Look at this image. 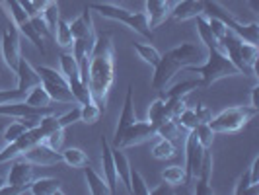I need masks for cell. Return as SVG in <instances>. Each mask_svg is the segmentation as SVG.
<instances>
[{"mask_svg":"<svg viewBox=\"0 0 259 195\" xmlns=\"http://www.w3.org/2000/svg\"><path fill=\"white\" fill-rule=\"evenodd\" d=\"M113 80H115V49L111 37L104 33L96 37L88 61V88L92 92V98L100 104L102 109H105Z\"/></svg>","mask_w":259,"mask_h":195,"instance_id":"cell-1","label":"cell"},{"mask_svg":"<svg viewBox=\"0 0 259 195\" xmlns=\"http://www.w3.org/2000/svg\"><path fill=\"white\" fill-rule=\"evenodd\" d=\"M205 57H207V49L205 45H199V43H182L166 55H160V61L154 66L152 88L162 92L180 70H183L185 66L199 65Z\"/></svg>","mask_w":259,"mask_h":195,"instance_id":"cell-2","label":"cell"},{"mask_svg":"<svg viewBox=\"0 0 259 195\" xmlns=\"http://www.w3.org/2000/svg\"><path fill=\"white\" fill-rule=\"evenodd\" d=\"M183 70H191V72L201 74V84L203 86H212L214 82H219L221 78H226V76H240V70L222 53L221 47L207 49V57H205V63L203 65L185 66Z\"/></svg>","mask_w":259,"mask_h":195,"instance_id":"cell-3","label":"cell"},{"mask_svg":"<svg viewBox=\"0 0 259 195\" xmlns=\"http://www.w3.org/2000/svg\"><path fill=\"white\" fill-rule=\"evenodd\" d=\"M90 10H96L100 12L104 18L107 20H113V22H121L127 27H131L133 31L141 33L144 39H152V29L148 27V18H146V12H133V10H127L119 4H113V2H107V4H100V2H94L88 6Z\"/></svg>","mask_w":259,"mask_h":195,"instance_id":"cell-4","label":"cell"},{"mask_svg":"<svg viewBox=\"0 0 259 195\" xmlns=\"http://www.w3.org/2000/svg\"><path fill=\"white\" fill-rule=\"evenodd\" d=\"M203 16L205 18H217L221 20L224 26L228 27L230 31H234L240 39H244L246 43L257 45L259 43V26L257 22L251 24H242L240 20H236L230 10H226L224 6H221L214 0H203Z\"/></svg>","mask_w":259,"mask_h":195,"instance_id":"cell-5","label":"cell"},{"mask_svg":"<svg viewBox=\"0 0 259 195\" xmlns=\"http://www.w3.org/2000/svg\"><path fill=\"white\" fill-rule=\"evenodd\" d=\"M257 115V107H247V105H236V107H228L222 109L221 113H217L214 117H210L208 125L214 133L221 135H230V133H238L240 129H244L247 123Z\"/></svg>","mask_w":259,"mask_h":195,"instance_id":"cell-6","label":"cell"},{"mask_svg":"<svg viewBox=\"0 0 259 195\" xmlns=\"http://www.w3.org/2000/svg\"><path fill=\"white\" fill-rule=\"evenodd\" d=\"M33 174H35V164H31L24 156H16L12 160V166L6 178V185L2 187V193H24L27 187L33 182Z\"/></svg>","mask_w":259,"mask_h":195,"instance_id":"cell-7","label":"cell"},{"mask_svg":"<svg viewBox=\"0 0 259 195\" xmlns=\"http://www.w3.org/2000/svg\"><path fill=\"white\" fill-rule=\"evenodd\" d=\"M203 156H205V148L201 146L195 131H189L187 141H185V185H189L191 193H193L195 180H197L199 170H201Z\"/></svg>","mask_w":259,"mask_h":195,"instance_id":"cell-8","label":"cell"},{"mask_svg":"<svg viewBox=\"0 0 259 195\" xmlns=\"http://www.w3.org/2000/svg\"><path fill=\"white\" fill-rule=\"evenodd\" d=\"M2 59H4V65L12 72H16L18 61H20V29L14 22L6 24L2 29Z\"/></svg>","mask_w":259,"mask_h":195,"instance_id":"cell-9","label":"cell"},{"mask_svg":"<svg viewBox=\"0 0 259 195\" xmlns=\"http://www.w3.org/2000/svg\"><path fill=\"white\" fill-rule=\"evenodd\" d=\"M156 137V127L146 119V121H135L129 129L123 133L121 141H119V148H127V146H133V144H141L148 139Z\"/></svg>","mask_w":259,"mask_h":195,"instance_id":"cell-10","label":"cell"},{"mask_svg":"<svg viewBox=\"0 0 259 195\" xmlns=\"http://www.w3.org/2000/svg\"><path fill=\"white\" fill-rule=\"evenodd\" d=\"M47 113H53L51 107H35V105L26 104L24 100H14L0 104V115L16 117V119H24V117H43Z\"/></svg>","mask_w":259,"mask_h":195,"instance_id":"cell-11","label":"cell"},{"mask_svg":"<svg viewBox=\"0 0 259 195\" xmlns=\"http://www.w3.org/2000/svg\"><path fill=\"white\" fill-rule=\"evenodd\" d=\"M135 121H137V111H135V102H133V86L129 84L127 96H125V104H123V111H121V117H119V121H117L115 133H113V146L119 144L123 133L129 129Z\"/></svg>","mask_w":259,"mask_h":195,"instance_id":"cell-12","label":"cell"},{"mask_svg":"<svg viewBox=\"0 0 259 195\" xmlns=\"http://www.w3.org/2000/svg\"><path fill=\"white\" fill-rule=\"evenodd\" d=\"M100 143H102V166H104V178H105V182H107V185H109V191H111V195H113V193H117L119 178H117L115 160H113V152H111V143L105 139V135H102Z\"/></svg>","mask_w":259,"mask_h":195,"instance_id":"cell-13","label":"cell"},{"mask_svg":"<svg viewBox=\"0 0 259 195\" xmlns=\"http://www.w3.org/2000/svg\"><path fill=\"white\" fill-rule=\"evenodd\" d=\"M22 156L27 158V160H29L31 164H35V166H51V164H57V162H63L61 152H55L51 148H47L43 143H37V144H33V146H29Z\"/></svg>","mask_w":259,"mask_h":195,"instance_id":"cell-14","label":"cell"},{"mask_svg":"<svg viewBox=\"0 0 259 195\" xmlns=\"http://www.w3.org/2000/svg\"><path fill=\"white\" fill-rule=\"evenodd\" d=\"M70 31H72V37L74 39H86V41H96V29H94V22H92V12L88 6H84L82 14L78 16L76 20H72Z\"/></svg>","mask_w":259,"mask_h":195,"instance_id":"cell-15","label":"cell"},{"mask_svg":"<svg viewBox=\"0 0 259 195\" xmlns=\"http://www.w3.org/2000/svg\"><path fill=\"white\" fill-rule=\"evenodd\" d=\"M210 176H212V152L210 148L205 150L203 156V162H201V170H199V176H197V185L193 187V193L197 195H212L214 189L210 185Z\"/></svg>","mask_w":259,"mask_h":195,"instance_id":"cell-16","label":"cell"},{"mask_svg":"<svg viewBox=\"0 0 259 195\" xmlns=\"http://www.w3.org/2000/svg\"><path fill=\"white\" fill-rule=\"evenodd\" d=\"M16 78H18V88L24 92H29L31 88H35L37 84H41V76L39 72L31 66L29 61H26L24 57H20L18 61V68H16Z\"/></svg>","mask_w":259,"mask_h":195,"instance_id":"cell-17","label":"cell"},{"mask_svg":"<svg viewBox=\"0 0 259 195\" xmlns=\"http://www.w3.org/2000/svg\"><path fill=\"white\" fill-rule=\"evenodd\" d=\"M171 10V0H146V18H148V27L154 29L162 22H166Z\"/></svg>","mask_w":259,"mask_h":195,"instance_id":"cell-18","label":"cell"},{"mask_svg":"<svg viewBox=\"0 0 259 195\" xmlns=\"http://www.w3.org/2000/svg\"><path fill=\"white\" fill-rule=\"evenodd\" d=\"M203 14V0H180L176 6H171L169 16L176 22H185V20H193L197 16Z\"/></svg>","mask_w":259,"mask_h":195,"instance_id":"cell-19","label":"cell"},{"mask_svg":"<svg viewBox=\"0 0 259 195\" xmlns=\"http://www.w3.org/2000/svg\"><path fill=\"white\" fill-rule=\"evenodd\" d=\"M111 152H113V160H115V168H117V178L119 182L125 185V189L131 193V162L127 154L123 152V148L113 146L111 144Z\"/></svg>","mask_w":259,"mask_h":195,"instance_id":"cell-20","label":"cell"},{"mask_svg":"<svg viewBox=\"0 0 259 195\" xmlns=\"http://www.w3.org/2000/svg\"><path fill=\"white\" fill-rule=\"evenodd\" d=\"M27 191L33 195H63L61 180H57V178H39V180H33L31 185L27 187Z\"/></svg>","mask_w":259,"mask_h":195,"instance_id":"cell-21","label":"cell"},{"mask_svg":"<svg viewBox=\"0 0 259 195\" xmlns=\"http://www.w3.org/2000/svg\"><path fill=\"white\" fill-rule=\"evenodd\" d=\"M82 170H84V178H86V183H88V191H90L92 195L111 193V191H109V185H107L104 176H100V174L92 168V166H88V164H86Z\"/></svg>","mask_w":259,"mask_h":195,"instance_id":"cell-22","label":"cell"},{"mask_svg":"<svg viewBox=\"0 0 259 195\" xmlns=\"http://www.w3.org/2000/svg\"><path fill=\"white\" fill-rule=\"evenodd\" d=\"M199 86H203L201 80H185V82H180V84H176V86H171V88L166 86L160 94H162L164 100H168V98H185L189 92H193L195 88H199Z\"/></svg>","mask_w":259,"mask_h":195,"instance_id":"cell-23","label":"cell"},{"mask_svg":"<svg viewBox=\"0 0 259 195\" xmlns=\"http://www.w3.org/2000/svg\"><path fill=\"white\" fill-rule=\"evenodd\" d=\"M61 156H63V162H65L66 166H70V168H84V166L90 162L88 154H86L82 148H76V146L63 150Z\"/></svg>","mask_w":259,"mask_h":195,"instance_id":"cell-24","label":"cell"},{"mask_svg":"<svg viewBox=\"0 0 259 195\" xmlns=\"http://www.w3.org/2000/svg\"><path fill=\"white\" fill-rule=\"evenodd\" d=\"M24 102L29 105H35V107H49L53 100L51 96L47 94V90L43 88V84H37L35 88H31V90L27 92Z\"/></svg>","mask_w":259,"mask_h":195,"instance_id":"cell-25","label":"cell"},{"mask_svg":"<svg viewBox=\"0 0 259 195\" xmlns=\"http://www.w3.org/2000/svg\"><path fill=\"white\" fill-rule=\"evenodd\" d=\"M195 20H197V29H199V35H201V43L205 45V49L221 47V45H219V39L212 35V31H210V27H208L207 18H205V16L201 14V16H197Z\"/></svg>","mask_w":259,"mask_h":195,"instance_id":"cell-26","label":"cell"},{"mask_svg":"<svg viewBox=\"0 0 259 195\" xmlns=\"http://www.w3.org/2000/svg\"><path fill=\"white\" fill-rule=\"evenodd\" d=\"M104 113V109L100 107V104L96 100H92L88 104L80 105V121L86 123V125H94L100 121V117Z\"/></svg>","mask_w":259,"mask_h":195,"instance_id":"cell-27","label":"cell"},{"mask_svg":"<svg viewBox=\"0 0 259 195\" xmlns=\"http://www.w3.org/2000/svg\"><path fill=\"white\" fill-rule=\"evenodd\" d=\"M41 76V82H49V84H57V86H63V88H70L68 82H66L65 74L57 68H51V66H37L35 68Z\"/></svg>","mask_w":259,"mask_h":195,"instance_id":"cell-28","label":"cell"},{"mask_svg":"<svg viewBox=\"0 0 259 195\" xmlns=\"http://www.w3.org/2000/svg\"><path fill=\"white\" fill-rule=\"evenodd\" d=\"M133 49L139 53V57L143 59L144 63H148L150 66H156V63L160 61V51L152 47L150 43H141V41H135L133 43Z\"/></svg>","mask_w":259,"mask_h":195,"instance_id":"cell-29","label":"cell"},{"mask_svg":"<svg viewBox=\"0 0 259 195\" xmlns=\"http://www.w3.org/2000/svg\"><path fill=\"white\" fill-rule=\"evenodd\" d=\"M53 37L57 39V43H59L63 49L72 47V43H74L72 31H70V26H68V22H65L63 18L59 20V24H57V29H55V35H53Z\"/></svg>","mask_w":259,"mask_h":195,"instance_id":"cell-30","label":"cell"},{"mask_svg":"<svg viewBox=\"0 0 259 195\" xmlns=\"http://www.w3.org/2000/svg\"><path fill=\"white\" fill-rule=\"evenodd\" d=\"M152 156L156 160H169L176 156V143H171L169 139H160L158 143L152 146Z\"/></svg>","mask_w":259,"mask_h":195,"instance_id":"cell-31","label":"cell"},{"mask_svg":"<svg viewBox=\"0 0 259 195\" xmlns=\"http://www.w3.org/2000/svg\"><path fill=\"white\" fill-rule=\"evenodd\" d=\"M65 139H66L65 129H63V127H59V129L47 133V135L43 137V141H41V143L45 144L47 148L55 150V152H61V148H63V144H65Z\"/></svg>","mask_w":259,"mask_h":195,"instance_id":"cell-32","label":"cell"},{"mask_svg":"<svg viewBox=\"0 0 259 195\" xmlns=\"http://www.w3.org/2000/svg\"><path fill=\"white\" fill-rule=\"evenodd\" d=\"M166 119H171V117H168V113H166V102L160 98V100H156L154 104L150 105V109H148V121L154 125V127H158L162 121H166Z\"/></svg>","mask_w":259,"mask_h":195,"instance_id":"cell-33","label":"cell"},{"mask_svg":"<svg viewBox=\"0 0 259 195\" xmlns=\"http://www.w3.org/2000/svg\"><path fill=\"white\" fill-rule=\"evenodd\" d=\"M162 180L168 182L169 185H183L185 183V168L182 166H168L162 170Z\"/></svg>","mask_w":259,"mask_h":195,"instance_id":"cell-34","label":"cell"},{"mask_svg":"<svg viewBox=\"0 0 259 195\" xmlns=\"http://www.w3.org/2000/svg\"><path fill=\"white\" fill-rule=\"evenodd\" d=\"M41 18L45 20V24L49 27V31H51V35H55V29H57V24H59V20H61V14H59V4H57V0H53L51 4L41 12Z\"/></svg>","mask_w":259,"mask_h":195,"instance_id":"cell-35","label":"cell"},{"mask_svg":"<svg viewBox=\"0 0 259 195\" xmlns=\"http://www.w3.org/2000/svg\"><path fill=\"white\" fill-rule=\"evenodd\" d=\"M176 121H178V125H180L182 129H187V131H193L195 127L201 123L193 107H183L182 113L176 117Z\"/></svg>","mask_w":259,"mask_h":195,"instance_id":"cell-36","label":"cell"},{"mask_svg":"<svg viewBox=\"0 0 259 195\" xmlns=\"http://www.w3.org/2000/svg\"><path fill=\"white\" fill-rule=\"evenodd\" d=\"M8 6H10V14H12V20L16 27L20 29V27H24L29 22V16L26 14V10L22 8V4L18 2V0H4Z\"/></svg>","mask_w":259,"mask_h":195,"instance_id":"cell-37","label":"cell"},{"mask_svg":"<svg viewBox=\"0 0 259 195\" xmlns=\"http://www.w3.org/2000/svg\"><path fill=\"white\" fill-rule=\"evenodd\" d=\"M193 131H195V135H197V139H199V143H201V146H203L205 150L212 146V141H214V131L210 129V125H208V123H199Z\"/></svg>","mask_w":259,"mask_h":195,"instance_id":"cell-38","label":"cell"},{"mask_svg":"<svg viewBox=\"0 0 259 195\" xmlns=\"http://www.w3.org/2000/svg\"><path fill=\"white\" fill-rule=\"evenodd\" d=\"M131 193H137V195L150 193L148 185H146V182H144L143 174H141L139 170H135L133 166H131Z\"/></svg>","mask_w":259,"mask_h":195,"instance_id":"cell-39","label":"cell"},{"mask_svg":"<svg viewBox=\"0 0 259 195\" xmlns=\"http://www.w3.org/2000/svg\"><path fill=\"white\" fill-rule=\"evenodd\" d=\"M26 127H24V123L18 119V121H12L8 127H4V131H2V141H4V144L12 143V141H16L22 133H26Z\"/></svg>","mask_w":259,"mask_h":195,"instance_id":"cell-40","label":"cell"},{"mask_svg":"<svg viewBox=\"0 0 259 195\" xmlns=\"http://www.w3.org/2000/svg\"><path fill=\"white\" fill-rule=\"evenodd\" d=\"M57 121H59V127H63V129H66L68 125L80 121V104L74 105L70 111H66L65 115H57Z\"/></svg>","mask_w":259,"mask_h":195,"instance_id":"cell-41","label":"cell"},{"mask_svg":"<svg viewBox=\"0 0 259 195\" xmlns=\"http://www.w3.org/2000/svg\"><path fill=\"white\" fill-rule=\"evenodd\" d=\"M251 185H255V183H251L249 170H246V172H244V174L238 178V183H236V187H234V193H236V195H246L247 189H249Z\"/></svg>","mask_w":259,"mask_h":195,"instance_id":"cell-42","label":"cell"},{"mask_svg":"<svg viewBox=\"0 0 259 195\" xmlns=\"http://www.w3.org/2000/svg\"><path fill=\"white\" fill-rule=\"evenodd\" d=\"M208 22V27H210V31H212V35L221 41L224 35H226V31H228V27L222 24L221 20H217V18H207Z\"/></svg>","mask_w":259,"mask_h":195,"instance_id":"cell-43","label":"cell"},{"mask_svg":"<svg viewBox=\"0 0 259 195\" xmlns=\"http://www.w3.org/2000/svg\"><path fill=\"white\" fill-rule=\"evenodd\" d=\"M27 92L20 90V88H16V90H0V104H6V102H14V100H24L26 98Z\"/></svg>","mask_w":259,"mask_h":195,"instance_id":"cell-44","label":"cell"},{"mask_svg":"<svg viewBox=\"0 0 259 195\" xmlns=\"http://www.w3.org/2000/svg\"><path fill=\"white\" fill-rule=\"evenodd\" d=\"M195 113H197V117H199V121L201 123H208L210 121V117H212V113L208 111V107L205 104H197V107H193Z\"/></svg>","mask_w":259,"mask_h":195,"instance_id":"cell-45","label":"cell"},{"mask_svg":"<svg viewBox=\"0 0 259 195\" xmlns=\"http://www.w3.org/2000/svg\"><path fill=\"white\" fill-rule=\"evenodd\" d=\"M249 176H251V183H255L259 185V156L253 158V162H251V166H249Z\"/></svg>","mask_w":259,"mask_h":195,"instance_id":"cell-46","label":"cell"},{"mask_svg":"<svg viewBox=\"0 0 259 195\" xmlns=\"http://www.w3.org/2000/svg\"><path fill=\"white\" fill-rule=\"evenodd\" d=\"M152 195H164V193H174V185H169L168 182H164L162 185H158L156 189H150Z\"/></svg>","mask_w":259,"mask_h":195,"instance_id":"cell-47","label":"cell"},{"mask_svg":"<svg viewBox=\"0 0 259 195\" xmlns=\"http://www.w3.org/2000/svg\"><path fill=\"white\" fill-rule=\"evenodd\" d=\"M20 4H22V8L26 10V14L29 18H33V16H37V10L33 8V4H31V0H18Z\"/></svg>","mask_w":259,"mask_h":195,"instance_id":"cell-48","label":"cell"},{"mask_svg":"<svg viewBox=\"0 0 259 195\" xmlns=\"http://www.w3.org/2000/svg\"><path fill=\"white\" fill-rule=\"evenodd\" d=\"M53 0H31V4H33V8L37 10V14H41L49 4H51Z\"/></svg>","mask_w":259,"mask_h":195,"instance_id":"cell-49","label":"cell"},{"mask_svg":"<svg viewBox=\"0 0 259 195\" xmlns=\"http://www.w3.org/2000/svg\"><path fill=\"white\" fill-rule=\"evenodd\" d=\"M257 86H253V88H251V107H257L259 109V104H257Z\"/></svg>","mask_w":259,"mask_h":195,"instance_id":"cell-50","label":"cell"},{"mask_svg":"<svg viewBox=\"0 0 259 195\" xmlns=\"http://www.w3.org/2000/svg\"><path fill=\"white\" fill-rule=\"evenodd\" d=\"M249 8L257 14L259 12V0H249Z\"/></svg>","mask_w":259,"mask_h":195,"instance_id":"cell-51","label":"cell"},{"mask_svg":"<svg viewBox=\"0 0 259 195\" xmlns=\"http://www.w3.org/2000/svg\"><path fill=\"white\" fill-rule=\"evenodd\" d=\"M4 185H6V180H4V178H0V193H2V187H4Z\"/></svg>","mask_w":259,"mask_h":195,"instance_id":"cell-52","label":"cell"},{"mask_svg":"<svg viewBox=\"0 0 259 195\" xmlns=\"http://www.w3.org/2000/svg\"><path fill=\"white\" fill-rule=\"evenodd\" d=\"M113 2H121V0H113Z\"/></svg>","mask_w":259,"mask_h":195,"instance_id":"cell-53","label":"cell"},{"mask_svg":"<svg viewBox=\"0 0 259 195\" xmlns=\"http://www.w3.org/2000/svg\"><path fill=\"white\" fill-rule=\"evenodd\" d=\"M0 148H2V146H0Z\"/></svg>","mask_w":259,"mask_h":195,"instance_id":"cell-54","label":"cell"}]
</instances>
